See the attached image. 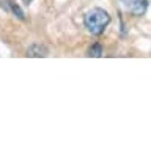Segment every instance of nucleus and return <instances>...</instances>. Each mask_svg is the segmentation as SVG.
Returning a JSON list of instances; mask_svg holds the SVG:
<instances>
[{
  "label": "nucleus",
  "mask_w": 151,
  "mask_h": 151,
  "mask_svg": "<svg viewBox=\"0 0 151 151\" xmlns=\"http://www.w3.org/2000/svg\"><path fill=\"white\" fill-rule=\"evenodd\" d=\"M47 47L42 46V44H32L30 47H28L27 50V55L28 57H46L47 55Z\"/></svg>",
  "instance_id": "20e7f679"
},
{
  "label": "nucleus",
  "mask_w": 151,
  "mask_h": 151,
  "mask_svg": "<svg viewBox=\"0 0 151 151\" xmlns=\"http://www.w3.org/2000/svg\"><path fill=\"white\" fill-rule=\"evenodd\" d=\"M83 24L91 35L98 36V35H101V33H104V30H106L107 25L110 24V16H109V13L104 11L102 8H91L90 11L85 13Z\"/></svg>",
  "instance_id": "f257e3e1"
},
{
  "label": "nucleus",
  "mask_w": 151,
  "mask_h": 151,
  "mask_svg": "<svg viewBox=\"0 0 151 151\" xmlns=\"http://www.w3.org/2000/svg\"><path fill=\"white\" fill-rule=\"evenodd\" d=\"M0 6L5 8L6 11H11L13 14H16L19 19H24V17H25V16H24V11L13 2V0H0Z\"/></svg>",
  "instance_id": "7ed1b4c3"
},
{
  "label": "nucleus",
  "mask_w": 151,
  "mask_h": 151,
  "mask_svg": "<svg viewBox=\"0 0 151 151\" xmlns=\"http://www.w3.org/2000/svg\"><path fill=\"white\" fill-rule=\"evenodd\" d=\"M102 55V46L101 44H93L88 49V57H101Z\"/></svg>",
  "instance_id": "39448f33"
},
{
  "label": "nucleus",
  "mask_w": 151,
  "mask_h": 151,
  "mask_svg": "<svg viewBox=\"0 0 151 151\" xmlns=\"http://www.w3.org/2000/svg\"><path fill=\"white\" fill-rule=\"evenodd\" d=\"M120 2L134 16H142L148 8V0H120Z\"/></svg>",
  "instance_id": "f03ea898"
}]
</instances>
